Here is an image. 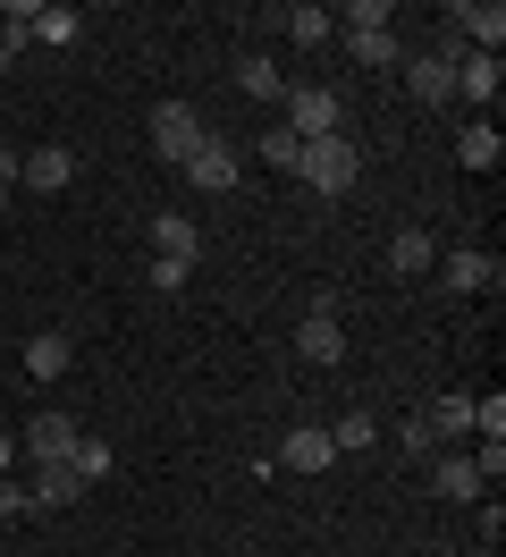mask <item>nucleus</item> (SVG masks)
Here are the masks:
<instances>
[{"label": "nucleus", "instance_id": "obj_1", "mask_svg": "<svg viewBox=\"0 0 506 557\" xmlns=\"http://www.w3.org/2000/svg\"><path fill=\"white\" fill-rule=\"evenodd\" d=\"M304 186L312 195H355V177H363V152H355V136L337 127V136H321V144H304Z\"/></svg>", "mask_w": 506, "mask_h": 557}, {"label": "nucleus", "instance_id": "obj_2", "mask_svg": "<svg viewBox=\"0 0 506 557\" xmlns=\"http://www.w3.org/2000/svg\"><path fill=\"white\" fill-rule=\"evenodd\" d=\"M296 355L304 363H346V321H337V296L321 287L312 296V313L296 321Z\"/></svg>", "mask_w": 506, "mask_h": 557}, {"label": "nucleus", "instance_id": "obj_3", "mask_svg": "<svg viewBox=\"0 0 506 557\" xmlns=\"http://www.w3.org/2000/svg\"><path fill=\"white\" fill-rule=\"evenodd\" d=\"M152 152L186 170V161L202 152V110L195 102H161V110H152Z\"/></svg>", "mask_w": 506, "mask_h": 557}, {"label": "nucleus", "instance_id": "obj_4", "mask_svg": "<svg viewBox=\"0 0 506 557\" xmlns=\"http://www.w3.org/2000/svg\"><path fill=\"white\" fill-rule=\"evenodd\" d=\"M296 144H321V136H337V94L330 85H296L287 94V119H279Z\"/></svg>", "mask_w": 506, "mask_h": 557}, {"label": "nucleus", "instance_id": "obj_5", "mask_svg": "<svg viewBox=\"0 0 506 557\" xmlns=\"http://www.w3.org/2000/svg\"><path fill=\"white\" fill-rule=\"evenodd\" d=\"M447 26H456L472 51H490V60H498V42H506V9H498V0H456V9H447Z\"/></svg>", "mask_w": 506, "mask_h": 557}, {"label": "nucleus", "instance_id": "obj_6", "mask_svg": "<svg viewBox=\"0 0 506 557\" xmlns=\"http://www.w3.org/2000/svg\"><path fill=\"white\" fill-rule=\"evenodd\" d=\"M498 94H506V60H490V51H465V60H456V102L490 110Z\"/></svg>", "mask_w": 506, "mask_h": 557}, {"label": "nucleus", "instance_id": "obj_7", "mask_svg": "<svg viewBox=\"0 0 506 557\" xmlns=\"http://www.w3.org/2000/svg\"><path fill=\"white\" fill-rule=\"evenodd\" d=\"M279 465H287V473H330V465H337L330 422H296V431H287V448H279Z\"/></svg>", "mask_w": 506, "mask_h": 557}, {"label": "nucleus", "instance_id": "obj_8", "mask_svg": "<svg viewBox=\"0 0 506 557\" xmlns=\"http://www.w3.org/2000/svg\"><path fill=\"white\" fill-rule=\"evenodd\" d=\"M76 440H85V422H76V414H34L26 422V456H34V465H60Z\"/></svg>", "mask_w": 506, "mask_h": 557}, {"label": "nucleus", "instance_id": "obj_9", "mask_svg": "<svg viewBox=\"0 0 506 557\" xmlns=\"http://www.w3.org/2000/svg\"><path fill=\"white\" fill-rule=\"evenodd\" d=\"M17 177H26L34 195H60L67 177H76V152H67V144H34L26 161H17Z\"/></svg>", "mask_w": 506, "mask_h": 557}, {"label": "nucleus", "instance_id": "obj_10", "mask_svg": "<svg viewBox=\"0 0 506 557\" xmlns=\"http://www.w3.org/2000/svg\"><path fill=\"white\" fill-rule=\"evenodd\" d=\"M405 94H414V102H422V110L456 102V69H439L431 51H414V60H405Z\"/></svg>", "mask_w": 506, "mask_h": 557}, {"label": "nucleus", "instance_id": "obj_11", "mask_svg": "<svg viewBox=\"0 0 506 557\" xmlns=\"http://www.w3.org/2000/svg\"><path fill=\"white\" fill-rule=\"evenodd\" d=\"M26 490H34V507H76V498H85V473L60 456V465H34Z\"/></svg>", "mask_w": 506, "mask_h": 557}, {"label": "nucleus", "instance_id": "obj_12", "mask_svg": "<svg viewBox=\"0 0 506 557\" xmlns=\"http://www.w3.org/2000/svg\"><path fill=\"white\" fill-rule=\"evenodd\" d=\"M152 253H169V262H195V253H202V228L186 220V211H152Z\"/></svg>", "mask_w": 506, "mask_h": 557}, {"label": "nucleus", "instance_id": "obj_13", "mask_svg": "<svg viewBox=\"0 0 506 557\" xmlns=\"http://www.w3.org/2000/svg\"><path fill=\"white\" fill-rule=\"evenodd\" d=\"M236 94H254V102H287L279 60H270V51H245V60H236Z\"/></svg>", "mask_w": 506, "mask_h": 557}, {"label": "nucleus", "instance_id": "obj_14", "mask_svg": "<svg viewBox=\"0 0 506 557\" xmlns=\"http://www.w3.org/2000/svg\"><path fill=\"white\" fill-rule=\"evenodd\" d=\"M186 177H195L202 195H229V186H236V152H229V144H211V136H202V152L186 161Z\"/></svg>", "mask_w": 506, "mask_h": 557}, {"label": "nucleus", "instance_id": "obj_15", "mask_svg": "<svg viewBox=\"0 0 506 557\" xmlns=\"http://www.w3.org/2000/svg\"><path fill=\"white\" fill-rule=\"evenodd\" d=\"M431 490L465 507V498H481V465H472V456H447V448H439V465H431Z\"/></svg>", "mask_w": 506, "mask_h": 557}, {"label": "nucleus", "instance_id": "obj_16", "mask_svg": "<svg viewBox=\"0 0 506 557\" xmlns=\"http://www.w3.org/2000/svg\"><path fill=\"white\" fill-rule=\"evenodd\" d=\"M439 278H447V287H456V296H481V287H490V278H498V262H490V253H447V262H439Z\"/></svg>", "mask_w": 506, "mask_h": 557}, {"label": "nucleus", "instance_id": "obj_17", "mask_svg": "<svg viewBox=\"0 0 506 557\" xmlns=\"http://www.w3.org/2000/svg\"><path fill=\"white\" fill-rule=\"evenodd\" d=\"M456 161H465V170H498V161H506V136L490 127V119H472L465 136H456Z\"/></svg>", "mask_w": 506, "mask_h": 557}, {"label": "nucleus", "instance_id": "obj_18", "mask_svg": "<svg viewBox=\"0 0 506 557\" xmlns=\"http://www.w3.org/2000/svg\"><path fill=\"white\" fill-rule=\"evenodd\" d=\"M67 355H76V347H67V330H34V338H26V372H34V381H60Z\"/></svg>", "mask_w": 506, "mask_h": 557}, {"label": "nucleus", "instance_id": "obj_19", "mask_svg": "<svg viewBox=\"0 0 506 557\" xmlns=\"http://www.w3.org/2000/svg\"><path fill=\"white\" fill-rule=\"evenodd\" d=\"M279 26H287V42H330V35H337V9L296 0V9H279Z\"/></svg>", "mask_w": 506, "mask_h": 557}, {"label": "nucleus", "instance_id": "obj_20", "mask_svg": "<svg viewBox=\"0 0 506 557\" xmlns=\"http://www.w3.org/2000/svg\"><path fill=\"white\" fill-rule=\"evenodd\" d=\"M431 262H439L431 228H397V237H388V271H405V278H414V271H431Z\"/></svg>", "mask_w": 506, "mask_h": 557}, {"label": "nucleus", "instance_id": "obj_21", "mask_svg": "<svg viewBox=\"0 0 506 557\" xmlns=\"http://www.w3.org/2000/svg\"><path fill=\"white\" fill-rule=\"evenodd\" d=\"M254 152H262V170H279V177L304 170V144L287 136V127H262V144H254Z\"/></svg>", "mask_w": 506, "mask_h": 557}, {"label": "nucleus", "instance_id": "obj_22", "mask_svg": "<svg viewBox=\"0 0 506 557\" xmlns=\"http://www.w3.org/2000/svg\"><path fill=\"white\" fill-rule=\"evenodd\" d=\"M67 465H76V473H85V490H94L101 473H110V465H119V456H110V440H94V431H85V440H76V448H67Z\"/></svg>", "mask_w": 506, "mask_h": 557}, {"label": "nucleus", "instance_id": "obj_23", "mask_svg": "<svg viewBox=\"0 0 506 557\" xmlns=\"http://www.w3.org/2000/svg\"><path fill=\"white\" fill-rule=\"evenodd\" d=\"M422 422H431V431H439V448H447L456 431H472V397H439V406H431Z\"/></svg>", "mask_w": 506, "mask_h": 557}, {"label": "nucleus", "instance_id": "obj_24", "mask_svg": "<svg viewBox=\"0 0 506 557\" xmlns=\"http://www.w3.org/2000/svg\"><path fill=\"white\" fill-rule=\"evenodd\" d=\"M371 440H380V422H371V414H346V422H330V448H337V456H363Z\"/></svg>", "mask_w": 506, "mask_h": 557}, {"label": "nucleus", "instance_id": "obj_25", "mask_svg": "<svg viewBox=\"0 0 506 557\" xmlns=\"http://www.w3.org/2000/svg\"><path fill=\"white\" fill-rule=\"evenodd\" d=\"M346 42H355V60H363V69H405L397 35H346Z\"/></svg>", "mask_w": 506, "mask_h": 557}, {"label": "nucleus", "instance_id": "obj_26", "mask_svg": "<svg viewBox=\"0 0 506 557\" xmlns=\"http://www.w3.org/2000/svg\"><path fill=\"white\" fill-rule=\"evenodd\" d=\"M337 17H346V35H388L397 9H388V0H355V9H337Z\"/></svg>", "mask_w": 506, "mask_h": 557}, {"label": "nucleus", "instance_id": "obj_27", "mask_svg": "<svg viewBox=\"0 0 506 557\" xmlns=\"http://www.w3.org/2000/svg\"><path fill=\"white\" fill-rule=\"evenodd\" d=\"M472 431H481V440H506V397H498V388L472 397Z\"/></svg>", "mask_w": 506, "mask_h": 557}, {"label": "nucleus", "instance_id": "obj_28", "mask_svg": "<svg viewBox=\"0 0 506 557\" xmlns=\"http://www.w3.org/2000/svg\"><path fill=\"white\" fill-rule=\"evenodd\" d=\"M34 35H42V42H67V35H76V9H51V0H42V9H34Z\"/></svg>", "mask_w": 506, "mask_h": 557}, {"label": "nucleus", "instance_id": "obj_29", "mask_svg": "<svg viewBox=\"0 0 506 557\" xmlns=\"http://www.w3.org/2000/svg\"><path fill=\"white\" fill-rule=\"evenodd\" d=\"M17 516H34V490L17 473H0V523H17Z\"/></svg>", "mask_w": 506, "mask_h": 557}, {"label": "nucleus", "instance_id": "obj_30", "mask_svg": "<svg viewBox=\"0 0 506 557\" xmlns=\"http://www.w3.org/2000/svg\"><path fill=\"white\" fill-rule=\"evenodd\" d=\"M397 448H405V456H439V431L414 414V422H397Z\"/></svg>", "mask_w": 506, "mask_h": 557}, {"label": "nucleus", "instance_id": "obj_31", "mask_svg": "<svg viewBox=\"0 0 506 557\" xmlns=\"http://www.w3.org/2000/svg\"><path fill=\"white\" fill-rule=\"evenodd\" d=\"M186 278H195V262H169V253H152V287H161V296H177Z\"/></svg>", "mask_w": 506, "mask_h": 557}, {"label": "nucleus", "instance_id": "obj_32", "mask_svg": "<svg viewBox=\"0 0 506 557\" xmlns=\"http://www.w3.org/2000/svg\"><path fill=\"white\" fill-rule=\"evenodd\" d=\"M472 465H481V482H498V473H506V440H481V456H472Z\"/></svg>", "mask_w": 506, "mask_h": 557}, {"label": "nucleus", "instance_id": "obj_33", "mask_svg": "<svg viewBox=\"0 0 506 557\" xmlns=\"http://www.w3.org/2000/svg\"><path fill=\"white\" fill-rule=\"evenodd\" d=\"M0 473H17V440L9 431H0Z\"/></svg>", "mask_w": 506, "mask_h": 557}, {"label": "nucleus", "instance_id": "obj_34", "mask_svg": "<svg viewBox=\"0 0 506 557\" xmlns=\"http://www.w3.org/2000/svg\"><path fill=\"white\" fill-rule=\"evenodd\" d=\"M0 152H9V136H0Z\"/></svg>", "mask_w": 506, "mask_h": 557}, {"label": "nucleus", "instance_id": "obj_35", "mask_svg": "<svg viewBox=\"0 0 506 557\" xmlns=\"http://www.w3.org/2000/svg\"><path fill=\"white\" fill-rule=\"evenodd\" d=\"M481 557H498V549H481Z\"/></svg>", "mask_w": 506, "mask_h": 557}]
</instances>
